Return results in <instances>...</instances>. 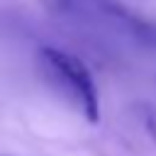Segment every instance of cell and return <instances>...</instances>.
Segmentation results:
<instances>
[{"instance_id": "cell-2", "label": "cell", "mask_w": 156, "mask_h": 156, "mask_svg": "<svg viewBox=\"0 0 156 156\" xmlns=\"http://www.w3.org/2000/svg\"><path fill=\"white\" fill-rule=\"evenodd\" d=\"M39 66L49 85L63 95L85 119L98 122L100 117V100H98V88L90 76V71L71 54L61 49L44 46L39 51Z\"/></svg>"}, {"instance_id": "cell-1", "label": "cell", "mask_w": 156, "mask_h": 156, "mask_svg": "<svg viewBox=\"0 0 156 156\" xmlns=\"http://www.w3.org/2000/svg\"><path fill=\"white\" fill-rule=\"evenodd\" d=\"M68 22L134 46L156 49V20L141 17L119 0H54Z\"/></svg>"}]
</instances>
